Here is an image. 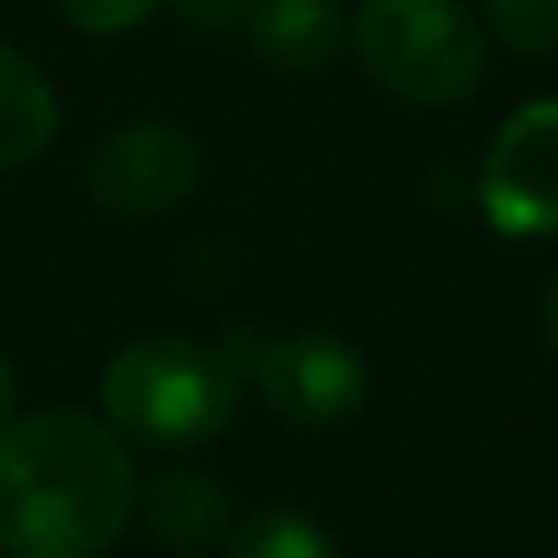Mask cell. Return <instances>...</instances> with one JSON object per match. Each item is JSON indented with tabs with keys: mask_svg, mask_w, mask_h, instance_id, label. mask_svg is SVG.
<instances>
[{
	"mask_svg": "<svg viewBox=\"0 0 558 558\" xmlns=\"http://www.w3.org/2000/svg\"><path fill=\"white\" fill-rule=\"evenodd\" d=\"M137 509L126 438L50 405L0 427V553L7 558H99Z\"/></svg>",
	"mask_w": 558,
	"mask_h": 558,
	"instance_id": "1",
	"label": "cell"
},
{
	"mask_svg": "<svg viewBox=\"0 0 558 558\" xmlns=\"http://www.w3.org/2000/svg\"><path fill=\"white\" fill-rule=\"evenodd\" d=\"M241 356L186 335H148L110 356L99 378L105 422L143 449H203L241 405Z\"/></svg>",
	"mask_w": 558,
	"mask_h": 558,
	"instance_id": "2",
	"label": "cell"
},
{
	"mask_svg": "<svg viewBox=\"0 0 558 558\" xmlns=\"http://www.w3.org/2000/svg\"><path fill=\"white\" fill-rule=\"evenodd\" d=\"M351 39L384 94L427 110L471 99L487 72V34L460 0H362Z\"/></svg>",
	"mask_w": 558,
	"mask_h": 558,
	"instance_id": "3",
	"label": "cell"
},
{
	"mask_svg": "<svg viewBox=\"0 0 558 558\" xmlns=\"http://www.w3.org/2000/svg\"><path fill=\"white\" fill-rule=\"evenodd\" d=\"M476 203L509 241L558 235V99H525L504 116L476 170Z\"/></svg>",
	"mask_w": 558,
	"mask_h": 558,
	"instance_id": "4",
	"label": "cell"
},
{
	"mask_svg": "<svg viewBox=\"0 0 558 558\" xmlns=\"http://www.w3.org/2000/svg\"><path fill=\"white\" fill-rule=\"evenodd\" d=\"M252 384L279 422L335 427V422H351L367 405L373 373H367V362L351 340L324 335V329H302V335H279V340L257 345Z\"/></svg>",
	"mask_w": 558,
	"mask_h": 558,
	"instance_id": "5",
	"label": "cell"
},
{
	"mask_svg": "<svg viewBox=\"0 0 558 558\" xmlns=\"http://www.w3.org/2000/svg\"><path fill=\"white\" fill-rule=\"evenodd\" d=\"M203 154L175 121H126L88 154V197L116 219H154L197 192Z\"/></svg>",
	"mask_w": 558,
	"mask_h": 558,
	"instance_id": "6",
	"label": "cell"
},
{
	"mask_svg": "<svg viewBox=\"0 0 558 558\" xmlns=\"http://www.w3.org/2000/svg\"><path fill=\"white\" fill-rule=\"evenodd\" d=\"M246 45L274 72L313 77L351 45V17L340 0H257L246 12Z\"/></svg>",
	"mask_w": 558,
	"mask_h": 558,
	"instance_id": "7",
	"label": "cell"
},
{
	"mask_svg": "<svg viewBox=\"0 0 558 558\" xmlns=\"http://www.w3.org/2000/svg\"><path fill=\"white\" fill-rule=\"evenodd\" d=\"M137 514L148 525V536L159 547H175V553H203V547H219L230 542L235 531V509H230V493L208 476V471H159L137 487Z\"/></svg>",
	"mask_w": 558,
	"mask_h": 558,
	"instance_id": "8",
	"label": "cell"
},
{
	"mask_svg": "<svg viewBox=\"0 0 558 558\" xmlns=\"http://www.w3.org/2000/svg\"><path fill=\"white\" fill-rule=\"evenodd\" d=\"M61 132V99L50 77L12 45H0V170L34 165Z\"/></svg>",
	"mask_w": 558,
	"mask_h": 558,
	"instance_id": "9",
	"label": "cell"
},
{
	"mask_svg": "<svg viewBox=\"0 0 558 558\" xmlns=\"http://www.w3.org/2000/svg\"><path fill=\"white\" fill-rule=\"evenodd\" d=\"M225 558H345V553L329 536V525L313 520L307 509H257L230 531Z\"/></svg>",
	"mask_w": 558,
	"mask_h": 558,
	"instance_id": "10",
	"label": "cell"
},
{
	"mask_svg": "<svg viewBox=\"0 0 558 558\" xmlns=\"http://www.w3.org/2000/svg\"><path fill=\"white\" fill-rule=\"evenodd\" d=\"M487 34L514 56H553L558 50V0H482Z\"/></svg>",
	"mask_w": 558,
	"mask_h": 558,
	"instance_id": "11",
	"label": "cell"
},
{
	"mask_svg": "<svg viewBox=\"0 0 558 558\" xmlns=\"http://www.w3.org/2000/svg\"><path fill=\"white\" fill-rule=\"evenodd\" d=\"M165 0H61V17L88 34V39H121L132 28H143Z\"/></svg>",
	"mask_w": 558,
	"mask_h": 558,
	"instance_id": "12",
	"label": "cell"
},
{
	"mask_svg": "<svg viewBox=\"0 0 558 558\" xmlns=\"http://www.w3.org/2000/svg\"><path fill=\"white\" fill-rule=\"evenodd\" d=\"M252 7H257V0H175V12H181L192 28H203V34H225V28L246 23Z\"/></svg>",
	"mask_w": 558,
	"mask_h": 558,
	"instance_id": "13",
	"label": "cell"
},
{
	"mask_svg": "<svg viewBox=\"0 0 558 558\" xmlns=\"http://www.w3.org/2000/svg\"><path fill=\"white\" fill-rule=\"evenodd\" d=\"M17 367H12V356L0 351V427H12L17 422Z\"/></svg>",
	"mask_w": 558,
	"mask_h": 558,
	"instance_id": "14",
	"label": "cell"
},
{
	"mask_svg": "<svg viewBox=\"0 0 558 558\" xmlns=\"http://www.w3.org/2000/svg\"><path fill=\"white\" fill-rule=\"evenodd\" d=\"M542 329H547V345L558 356V274L547 279V291H542Z\"/></svg>",
	"mask_w": 558,
	"mask_h": 558,
	"instance_id": "15",
	"label": "cell"
}]
</instances>
